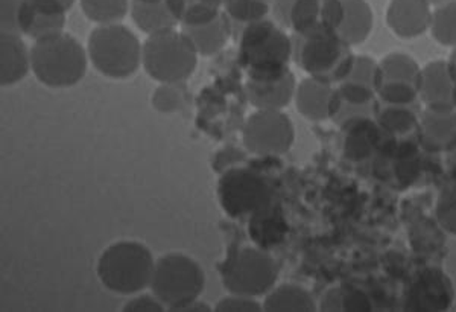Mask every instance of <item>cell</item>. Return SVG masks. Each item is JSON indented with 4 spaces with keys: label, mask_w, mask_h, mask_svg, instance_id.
I'll list each match as a JSON object with an SVG mask.
<instances>
[{
    "label": "cell",
    "mask_w": 456,
    "mask_h": 312,
    "mask_svg": "<svg viewBox=\"0 0 456 312\" xmlns=\"http://www.w3.org/2000/svg\"><path fill=\"white\" fill-rule=\"evenodd\" d=\"M239 62L247 69L248 79L281 78L290 72L292 40L285 29L271 19L249 23L238 37Z\"/></svg>",
    "instance_id": "obj_1"
},
{
    "label": "cell",
    "mask_w": 456,
    "mask_h": 312,
    "mask_svg": "<svg viewBox=\"0 0 456 312\" xmlns=\"http://www.w3.org/2000/svg\"><path fill=\"white\" fill-rule=\"evenodd\" d=\"M290 40L297 66L322 83L338 86L347 78L356 60L352 46L338 32L294 34Z\"/></svg>",
    "instance_id": "obj_2"
},
{
    "label": "cell",
    "mask_w": 456,
    "mask_h": 312,
    "mask_svg": "<svg viewBox=\"0 0 456 312\" xmlns=\"http://www.w3.org/2000/svg\"><path fill=\"white\" fill-rule=\"evenodd\" d=\"M31 70L47 87H72L87 72V53L81 43L69 34L46 37L32 45Z\"/></svg>",
    "instance_id": "obj_3"
},
{
    "label": "cell",
    "mask_w": 456,
    "mask_h": 312,
    "mask_svg": "<svg viewBox=\"0 0 456 312\" xmlns=\"http://www.w3.org/2000/svg\"><path fill=\"white\" fill-rule=\"evenodd\" d=\"M156 260L137 241H119L104 250L98 260L101 283L116 294L133 296L151 286Z\"/></svg>",
    "instance_id": "obj_4"
},
{
    "label": "cell",
    "mask_w": 456,
    "mask_h": 312,
    "mask_svg": "<svg viewBox=\"0 0 456 312\" xmlns=\"http://www.w3.org/2000/svg\"><path fill=\"white\" fill-rule=\"evenodd\" d=\"M142 46L134 32L116 25H99L87 42L90 62L98 72L113 79L128 78L142 64Z\"/></svg>",
    "instance_id": "obj_5"
},
{
    "label": "cell",
    "mask_w": 456,
    "mask_h": 312,
    "mask_svg": "<svg viewBox=\"0 0 456 312\" xmlns=\"http://www.w3.org/2000/svg\"><path fill=\"white\" fill-rule=\"evenodd\" d=\"M197 62L198 53L182 31L159 32L143 43L142 64L159 83H182L192 75Z\"/></svg>",
    "instance_id": "obj_6"
},
{
    "label": "cell",
    "mask_w": 456,
    "mask_h": 312,
    "mask_svg": "<svg viewBox=\"0 0 456 312\" xmlns=\"http://www.w3.org/2000/svg\"><path fill=\"white\" fill-rule=\"evenodd\" d=\"M206 286V275L197 260L182 253H169L156 260V268L151 281V291L176 312L182 307L198 300Z\"/></svg>",
    "instance_id": "obj_7"
},
{
    "label": "cell",
    "mask_w": 456,
    "mask_h": 312,
    "mask_svg": "<svg viewBox=\"0 0 456 312\" xmlns=\"http://www.w3.org/2000/svg\"><path fill=\"white\" fill-rule=\"evenodd\" d=\"M274 186L259 171L249 168L225 169L219 180V203L233 218L255 215L274 203Z\"/></svg>",
    "instance_id": "obj_8"
},
{
    "label": "cell",
    "mask_w": 456,
    "mask_h": 312,
    "mask_svg": "<svg viewBox=\"0 0 456 312\" xmlns=\"http://www.w3.org/2000/svg\"><path fill=\"white\" fill-rule=\"evenodd\" d=\"M277 277V262L260 249L239 250L223 268L224 286L240 296H264L274 288Z\"/></svg>",
    "instance_id": "obj_9"
},
{
    "label": "cell",
    "mask_w": 456,
    "mask_h": 312,
    "mask_svg": "<svg viewBox=\"0 0 456 312\" xmlns=\"http://www.w3.org/2000/svg\"><path fill=\"white\" fill-rule=\"evenodd\" d=\"M242 139L256 156H281L296 141V130L281 110H257L245 122Z\"/></svg>",
    "instance_id": "obj_10"
},
{
    "label": "cell",
    "mask_w": 456,
    "mask_h": 312,
    "mask_svg": "<svg viewBox=\"0 0 456 312\" xmlns=\"http://www.w3.org/2000/svg\"><path fill=\"white\" fill-rule=\"evenodd\" d=\"M423 69L406 53H389L379 62L378 99L388 104L420 103Z\"/></svg>",
    "instance_id": "obj_11"
},
{
    "label": "cell",
    "mask_w": 456,
    "mask_h": 312,
    "mask_svg": "<svg viewBox=\"0 0 456 312\" xmlns=\"http://www.w3.org/2000/svg\"><path fill=\"white\" fill-rule=\"evenodd\" d=\"M68 8L60 0H21L19 29L32 40L61 34L66 25Z\"/></svg>",
    "instance_id": "obj_12"
},
{
    "label": "cell",
    "mask_w": 456,
    "mask_h": 312,
    "mask_svg": "<svg viewBox=\"0 0 456 312\" xmlns=\"http://www.w3.org/2000/svg\"><path fill=\"white\" fill-rule=\"evenodd\" d=\"M344 19L342 0H296L289 17L294 34L337 32Z\"/></svg>",
    "instance_id": "obj_13"
},
{
    "label": "cell",
    "mask_w": 456,
    "mask_h": 312,
    "mask_svg": "<svg viewBox=\"0 0 456 312\" xmlns=\"http://www.w3.org/2000/svg\"><path fill=\"white\" fill-rule=\"evenodd\" d=\"M453 302V286L444 273L428 270L412 282L406 308L411 311H443Z\"/></svg>",
    "instance_id": "obj_14"
},
{
    "label": "cell",
    "mask_w": 456,
    "mask_h": 312,
    "mask_svg": "<svg viewBox=\"0 0 456 312\" xmlns=\"http://www.w3.org/2000/svg\"><path fill=\"white\" fill-rule=\"evenodd\" d=\"M420 101L432 111L456 110V86L446 62L436 60L423 68Z\"/></svg>",
    "instance_id": "obj_15"
},
{
    "label": "cell",
    "mask_w": 456,
    "mask_h": 312,
    "mask_svg": "<svg viewBox=\"0 0 456 312\" xmlns=\"http://www.w3.org/2000/svg\"><path fill=\"white\" fill-rule=\"evenodd\" d=\"M432 12L426 0H391L387 23L395 36L411 40L429 31Z\"/></svg>",
    "instance_id": "obj_16"
},
{
    "label": "cell",
    "mask_w": 456,
    "mask_h": 312,
    "mask_svg": "<svg viewBox=\"0 0 456 312\" xmlns=\"http://www.w3.org/2000/svg\"><path fill=\"white\" fill-rule=\"evenodd\" d=\"M339 128L342 131V152L347 160H369L378 152L385 139V133L374 118L350 120Z\"/></svg>",
    "instance_id": "obj_17"
},
{
    "label": "cell",
    "mask_w": 456,
    "mask_h": 312,
    "mask_svg": "<svg viewBox=\"0 0 456 312\" xmlns=\"http://www.w3.org/2000/svg\"><path fill=\"white\" fill-rule=\"evenodd\" d=\"M378 78L379 62L367 55H359L347 78L338 84V94L350 104H373L378 99Z\"/></svg>",
    "instance_id": "obj_18"
},
{
    "label": "cell",
    "mask_w": 456,
    "mask_h": 312,
    "mask_svg": "<svg viewBox=\"0 0 456 312\" xmlns=\"http://www.w3.org/2000/svg\"><path fill=\"white\" fill-rule=\"evenodd\" d=\"M296 105L301 115L314 122L332 119L338 104L337 86L318 79H303L296 90Z\"/></svg>",
    "instance_id": "obj_19"
},
{
    "label": "cell",
    "mask_w": 456,
    "mask_h": 312,
    "mask_svg": "<svg viewBox=\"0 0 456 312\" xmlns=\"http://www.w3.org/2000/svg\"><path fill=\"white\" fill-rule=\"evenodd\" d=\"M421 145L430 152H452L456 148V110L421 111L419 128Z\"/></svg>",
    "instance_id": "obj_20"
},
{
    "label": "cell",
    "mask_w": 456,
    "mask_h": 312,
    "mask_svg": "<svg viewBox=\"0 0 456 312\" xmlns=\"http://www.w3.org/2000/svg\"><path fill=\"white\" fill-rule=\"evenodd\" d=\"M297 81L294 73L288 72L281 78L262 79L247 83L249 103L257 110H283L296 96Z\"/></svg>",
    "instance_id": "obj_21"
},
{
    "label": "cell",
    "mask_w": 456,
    "mask_h": 312,
    "mask_svg": "<svg viewBox=\"0 0 456 312\" xmlns=\"http://www.w3.org/2000/svg\"><path fill=\"white\" fill-rule=\"evenodd\" d=\"M31 70V51L20 36H0V84L12 86L20 83Z\"/></svg>",
    "instance_id": "obj_22"
},
{
    "label": "cell",
    "mask_w": 456,
    "mask_h": 312,
    "mask_svg": "<svg viewBox=\"0 0 456 312\" xmlns=\"http://www.w3.org/2000/svg\"><path fill=\"white\" fill-rule=\"evenodd\" d=\"M419 103L411 105L388 104L376 99L374 104V120L385 135L400 137L408 135L419 128L420 111Z\"/></svg>",
    "instance_id": "obj_23"
},
{
    "label": "cell",
    "mask_w": 456,
    "mask_h": 312,
    "mask_svg": "<svg viewBox=\"0 0 456 312\" xmlns=\"http://www.w3.org/2000/svg\"><path fill=\"white\" fill-rule=\"evenodd\" d=\"M182 32L189 38V42L192 43L198 55H204V57L219 53L227 45L228 38L233 36L232 23L224 11L215 21H208L206 25H198V27L182 25Z\"/></svg>",
    "instance_id": "obj_24"
},
{
    "label": "cell",
    "mask_w": 456,
    "mask_h": 312,
    "mask_svg": "<svg viewBox=\"0 0 456 312\" xmlns=\"http://www.w3.org/2000/svg\"><path fill=\"white\" fill-rule=\"evenodd\" d=\"M344 19L338 34L350 46H358L373 31V10L365 0H342Z\"/></svg>",
    "instance_id": "obj_25"
},
{
    "label": "cell",
    "mask_w": 456,
    "mask_h": 312,
    "mask_svg": "<svg viewBox=\"0 0 456 312\" xmlns=\"http://www.w3.org/2000/svg\"><path fill=\"white\" fill-rule=\"evenodd\" d=\"M131 19L141 31L148 36H154L159 32L175 29L180 21L172 14L167 0L159 2H142V0H131Z\"/></svg>",
    "instance_id": "obj_26"
},
{
    "label": "cell",
    "mask_w": 456,
    "mask_h": 312,
    "mask_svg": "<svg viewBox=\"0 0 456 312\" xmlns=\"http://www.w3.org/2000/svg\"><path fill=\"white\" fill-rule=\"evenodd\" d=\"M264 311L314 312L316 311V303L306 288L294 283H285L273 288L270 294H266Z\"/></svg>",
    "instance_id": "obj_27"
},
{
    "label": "cell",
    "mask_w": 456,
    "mask_h": 312,
    "mask_svg": "<svg viewBox=\"0 0 456 312\" xmlns=\"http://www.w3.org/2000/svg\"><path fill=\"white\" fill-rule=\"evenodd\" d=\"M320 311L369 312L371 311V300L358 288L347 285L335 286L324 292L320 302Z\"/></svg>",
    "instance_id": "obj_28"
},
{
    "label": "cell",
    "mask_w": 456,
    "mask_h": 312,
    "mask_svg": "<svg viewBox=\"0 0 456 312\" xmlns=\"http://www.w3.org/2000/svg\"><path fill=\"white\" fill-rule=\"evenodd\" d=\"M224 12L232 23V32L238 40L240 32L249 23L264 21L271 12V4L266 0H230L224 5Z\"/></svg>",
    "instance_id": "obj_29"
},
{
    "label": "cell",
    "mask_w": 456,
    "mask_h": 312,
    "mask_svg": "<svg viewBox=\"0 0 456 312\" xmlns=\"http://www.w3.org/2000/svg\"><path fill=\"white\" fill-rule=\"evenodd\" d=\"M253 221L249 226V232L253 234V240L262 247L275 245L281 242L285 234V224L281 221V209L277 204L271 208L260 210L257 214L251 215Z\"/></svg>",
    "instance_id": "obj_30"
},
{
    "label": "cell",
    "mask_w": 456,
    "mask_h": 312,
    "mask_svg": "<svg viewBox=\"0 0 456 312\" xmlns=\"http://www.w3.org/2000/svg\"><path fill=\"white\" fill-rule=\"evenodd\" d=\"M88 21L98 25H116L130 11L131 0H79Z\"/></svg>",
    "instance_id": "obj_31"
},
{
    "label": "cell",
    "mask_w": 456,
    "mask_h": 312,
    "mask_svg": "<svg viewBox=\"0 0 456 312\" xmlns=\"http://www.w3.org/2000/svg\"><path fill=\"white\" fill-rule=\"evenodd\" d=\"M430 32L436 42L443 46L456 47V0L436 6L432 12Z\"/></svg>",
    "instance_id": "obj_32"
},
{
    "label": "cell",
    "mask_w": 456,
    "mask_h": 312,
    "mask_svg": "<svg viewBox=\"0 0 456 312\" xmlns=\"http://www.w3.org/2000/svg\"><path fill=\"white\" fill-rule=\"evenodd\" d=\"M436 219L447 234L456 236V187L441 193L436 203Z\"/></svg>",
    "instance_id": "obj_33"
},
{
    "label": "cell",
    "mask_w": 456,
    "mask_h": 312,
    "mask_svg": "<svg viewBox=\"0 0 456 312\" xmlns=\"http://www.w3.org/2000/svg\"><path fill=\"white\" fill-rule=\"evenodd\" d=\"M218 312H260L264 311V305L257 302L255 297L240 296V294H232V296L224 297L219 300L215 308Z\"/></svg>",
    "instance_id": "obj_34"
},
{
    "label": "cell",
    "mask_w": 456,
    "mask_h": 312,
    "mask_svg": "<svg viewBox=\"0 0 456 312\" xmlns=\"http://www.w3.org/2000/svg\"><path fill=\"white\" fill-rule=\"evenodd\" d=\"M21 0H0V28L2 34L20 36L19 29V11Z\"/></svg>",
    "instance_id": "obj_35"
},
{
    "label": "cell",
    "mask_w": 456,
    "mask_h": 312,
    "mask_svg": "<svg viewBox=\"0 0 456 312\" xmlns=\"http://www.w3.org/2000/svg\"><path fill=\"white\" fill-rule=\"evenodd\" d=\"M223 11L215 6L197 4V5L189 6L186 14L183 17L182 25L184 27H198V25H206L208 21H213L221 14Z\"/></svg>",
    "instance_id": "obj_36"
},
{
    "label": "cell",
    "mask_w": 456,
    "mask_h": 312,
    "mask_svg": "<svg viewBox=\"0 0 456 312\" xmlns=\"http://www.w3.org/2000/svg\"><path fill=\"white\" fill-rule=\"evenodd\" d=\"M125 312H163L165 305L157 299L154 294L152 296L134 297L133 300L126 303L124 307Z\"/></svg>",
    "instance_id": "obj_37"
},
{
    "label": "cell",
    "mask_w": 456,
    "mask_h": 312,
    "mask_svg": "<svg viewBox=\"0 0 456 312\" xmlns=\"http://www.w3.org/2000/svg\"><path fill=\"white\" fill-rule=\"evenodd\" d=\"M296 0H271V14L277 25L289 29V17Z\"/></svg>",
    "instance_id": "obj_38"
},
{
    "label": "cell",
    "mask_w": 456,
    "mask_h": 312,
    "mask_svg": "<svg viewBox=\"0 0 456 312\" xmlns=\"http://www.w3.org/2000/svg\"><path fill=\"white\" fill-rule=\"evenodd\" d=\"M169 86L171 84H163V87L157 90L154 96V104L160 111H174L178 107V94Z\"/></svg>",
    "instance_id": "obj_39"
},
{
    "label": "cell",
    "mask_w": 456,
    "mask_h": 312,
    "mask_svg": "<svg viewBox=\"0 0 456 312\" xmlns=\"http://www.w3.org/2000/svg\"><path fill=\"white\" fill-rule=\"evenodd\" d=\"M210 307H208V303L195 302L189 303L186 307H182L180 309H176V312H210Z\"/></svg>",
    "instance_id": "obj_40"
},
{
    "label": "cell",
    "mask_w": 456,
    "mask_h": 312,
    "mask_svg": "<svg viewBox=\"0 0 456 312\" xmlns=\"http://www.w3.org/2000/svg\"><path fill=\"white\" fill-rule=\"evenodd\" d=\"M447 69H449V72H451L452 79H453V83L456 86V47L453 49V53H451V57L447 60Z\"/></svg>",
    "instance_id": "obj_41"
},
{
    "label": "cell",
    "mask_w": 456,
    "mask_h": 312,
    "mask_svg": "<svg viewBox=\"0 0 456 312\" xmlns=\"http://www.w3.org/2000/svg\"><path fill=\"white\" fill-rule=\"evenodd\" d=\"M430 6H440L446 4L447 0H426Z\"/></svg>",
    "instance_id": "obj_42"
},
{
    "label": "cell",
    "mask_w": 456,
    "mask_h": 312,
    "mask_svg": "<svg viewBox=\"0 0 456 312\" xmlns=\"http://www.w3.org/2000/svg\"><path fill=\"white\" fill-rule=\"evenodd\" d=\"M61 2L62 5L66 6L68 10H70L72 8L73 4H75V0H60Z\"/></svg>",
    "instance_id": "obj_43"
},
{
    "label": "cell",
    "mask_w": 456,
    "mask_h": 312,
    "mask_svg": "<svg viewBox=\"0 0 456 312\" xmlns=\"http://www.w3.org/2000/svg\"><path fill=\"white\" fill-rule=\"evenodd\" d=\"M266 2H270V4H271V0H266Z\"/></svg>",
    "instance_id": "obj_44"
}]
</instances>
